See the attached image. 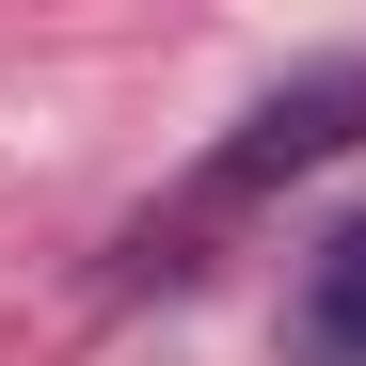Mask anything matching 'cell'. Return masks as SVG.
<instances>
[{"instance_id":"6da1fadb","label":"cell","mask_w":366,"mask_h":366,"mask_svg":"<svg viewBox=\"0 0 366 366\" xmlns=\"http://www.w3.org/2000/svg\"><path fill=\"white\" fill-rule=\"evenodd\" d=\"M350 112H366V64H319V80H287L255 128L207 159V192H255V175H287V159H335V144H350Z\"/></svg>"},{"instance_id":"7a4b0ae2","label":"cell","mask_w":366,"mask_h":366,"mask_svg":"<svg viewBox=\"0 0 366 366\" xmlns=\"http://www.w3.org/2000/svg\"><path fill=\"white\" fill-rule=\"evenodd\" d=\"M287 335H302V366H366V223H335L319 255H302Z\"/></svg>"}]
</instances>
